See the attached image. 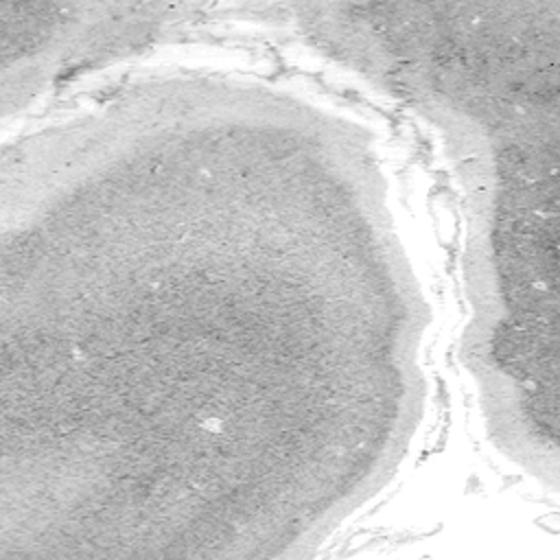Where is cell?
<instances>
[{
    "instance_id": "cell-1",
    "label": "cell",
    "mask_w": 560,
    "mask_h": 560,
    "mask_svg": "<svg viewBox=\"0 0 560 560\" xmlns=\"http://www.w3.org/2000/svg\"><path fill=\"white\" fill-rule=\"evenodd\" d=\"M411 107L442 136L466 197L462 354L479 405L558 407V63L494 50L433 74Z\"/></svg>"
},
{
    "instance_id": "cell-2",
    "label": "cell",
    "mask_w": 560,
    "mask_h": 560,
    "mask_svg": "<svg viewBox=\"0 0 560 560\" xmlns=\"http://www.w3.org/2000/svg\"><path fill=\"white\" fill-rule=\"evenodd\" d=\"M199 4L0 2L2 114L199 22Z\"/></svg>"
}]
</instances>
